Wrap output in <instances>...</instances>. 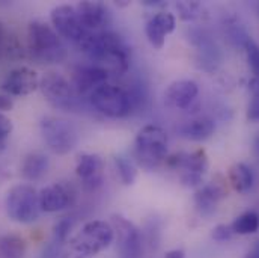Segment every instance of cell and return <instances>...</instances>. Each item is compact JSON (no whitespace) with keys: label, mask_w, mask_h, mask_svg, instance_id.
I'll return each mask as SVG.
<instances>
[{"label":"cell","mask_w":259,"mask_h":258,"mask_svg":"<svg viewBox=\"0 0 259 258\" xmlns=\"http://www.w3.org/2000/svg\"><path fill=\"white\" fill-rule=\"evenodd\" d=\"M84 55L109 71V74H125L130 68V47L115 32H89L78 43Z\"/></svg>","instance_id":"1"},{"label":"cell","mask_w":259,"mask_h":258,"mask_svg":"<svg viewBox=\"0 0 259 258\" xmlns=\"http://www.w3.org/2000/svg\"><path fill=\"white\" fill-rule=\"evenodd\" d=\"M29 52L39 64H61L66 58V47L53 26L44 21H32L27 29Z\"/></svg>","instance_id":"2"},{"label":"cell","mask_w":259,"mask_h":258,"mask_svg":"<svg viewBox=\"0 0 259 258\" xmlns=\"http://www.w3.org/2000/svg\"><path fill=\"white\" fill-rule=\"evenodd\" d=\"M134 160L146 171L157 169L167 159V134L158 126H145L134 140Z\"/></svg>","instance_id":"3"},{"label":"cell","mask_w":259,"mask_h":258,"mask_svg":"<svg viewBox=\"0 0 259 258\" xmlns=\"http://www.w3.org/2000/svg\"><path fill=\"white\" fill-rule=\"evenodd\" d=\"M115 240L113 227L106 220H91L71 240L72 249L81 257H92L107 249Z\"/></svg>","instance_id":"4"},{"label":"cell","mask_w":259,"mask_h":258,"mask_svg":"<svg viewBox=\"0 0 259 258\" xmlns=\"http://www.w3.org/2000/svg\"><path fill=\"white\" fill-rule=\"evenodd\" d=\"M8 216L18 224H32L39 219L42 210L39 192L30 185H17L6 195Z\"/></svg>","instance_id":"5"},{"label":"cell","mask_w":259,"mask_h":258,"mask_svg":"<svg viewBox=\"0 0 259 258\" xmlns=\"http://www.w3.org/2000/svg\"><path fill=\"white\" fill-rule=\"evenodd\" d=\"M89 101L100 114L109 118H124L134 107L130 91L110 83L98 88L89 97Z\"/></svg>","instance_id":"6"},{"label":"cell","mask_w":259,"mask_h":258,"mask_svg":"<svg viewBox=\"0 0 259 258\" xmlns=\"http://www.w3.org/2000/svg\"><path fill=\"white\" fill-rule=\"evenodd\" d=\"M39 127L46 145L55 154L64 156L77 146L78 131L71 121L58 117H44Z\"/></svg>","instance_id":"7"},{"label":"cell","mask_w":259,"mask_h":258,"mask_svg":"<svg viewBox=\"0 0 259 258\" xmlns=\"http://www.w3.org/2000/svg\"><path fill=\"white\" fill-rule=\"evenodd\" d=\"M39 89L46 100L56 109L72 112L78 107V95L71 82H68L62 74L46 72L39 79Z\"/></svg>","instance_id":"8"},{"label":"cell","mask_w":259,"mask_h":258,"mask_svg":"<svg viewBox=\"0 0 259 258\" xmlns=\"http://www.w3.org/2000/svg\"><path fill=\"white\" fill-rule=\"evenodd\" d=\"M166 165L175 171H180V180L186 188H196L202 183L203 175L208 171L209 162L205 150H196L192 153H178L166 159Z\"/></svg>","instance_id":"9"},{"label":"cell","mask_w":259,"mask_h":258,"mask_svg":"<svg viewBox=\"0 0 259 258\" xmlns=\"http://www.w3.org/2000/svg\"><path fill=\"white\" fill-rule=\"evenodd\" d=\"M110 225L115 231L121 258H142L143 245L139 228L121 214H113Z\"/></svg>","instance_id":"10"},{"label":"cell","mask_w":259,"mask_h":258,"mask_svg":"<svg viewBox=\"0 0 259 258\" xmlns=\"http://www.w3.org/2000/svg\"><path fill=\"white\" fill-rule=\"evenodd\" d=\"M50 18H52L53 29L58 32V35L68 41L78 44L88 33L81 24V20L77 14L75 6H69V5L56 6L52 11Z\"/></svg>","instance_id":"11"},{"label":"cell","mask_w":259,"mask_h":258,"mask_svg":"<svg viewBox=\"0 0 259 258\" xmlns=\"http://www.w3.org/2000/svg\"><path fill=\"white\" fill-rule=\"evenodd\" d=\"M77 198V191L71 183L61 181L46 186L39 192V205L46 213H58L69 208Z\"/></svg>","instance_id":"12"},{"label":"cell","mask_w":259,"mask_h":258,"mask_svg":"<svg viewBox=\"0 0 259 258\" xmlns=\"http://www.w3.org/2000/svg\"><path fill=\"white\" fill-rule=\"evenodd\" d=\"M39 88V77L35 69L29 66H18L11 69L2 82V89L11 97H23L35 92Z\"/></svg>","instance_id":"13"},{"label":"cell","mask_w":259,"mask_h":258,"mask_svg":"<svg viewBox=\"0 0 259 258\" xmlns=\"http://www.w3.org/2000/svg\"><path fill=\"white\" fill-rule=\"evenodd\" d=\"M109 80V71L98 66V65H83L78 66L74 71L72 76V86L77 92V95L81 97H91L98 88L106 85Z\"/></svg>","instance_id":"14"},{"label":"cell","mask_w":259,"mask_h":258,"mask_svg":"<svg viewBox=\"0 0 259 258\" xmlns=\"http://www.w3.org/2000/svg\"><path fill=\"white\" fill-rule=\"evenodd\" d=\"M75 9L88 33L103 32L110 23V12L107 6L101 2H80Z\"/></svg>","instance_id":"15"},{"label":"cell","mask_w":259,"mask_h":258,"mask_svg":"<svg viewBox=\"0 0 259 258\" xmlns=\"http://www.w3.org/2000/svg\"><path fill=\"white\" fill-rule=\"evenodd\" d=\"M75 174L86 191L98 189L103 183V159L98 154H81L75 165Z\"/></svg>","instance_id":"16"},{"label":"cell","mask_w":259,"mask_h":258,"mask_svg":"<svg viewBox=\"0 0 259 258\" xmlns=\"http://www.w3.org/2000/svg\"><path fill=\"white\" fill-rule=\"evenodd\" d=\"M175 17L170 12H158L152 18H149L145 26V33L151 46L158 50L163 49L166 36L175 30Z\"/></svg>","instance_id":"17"},{"label":"cell","mask_w":259,"mask_h":258,"mask_svg":"<svg viewBox=\"0 0 259 258\" xmlns=\"http://www.w3.org/2000/svg\"><path fill=\"white\" fill-rule=\"evenodd\" d=\"M199 94V86L193 80H177L164 92L166 103L175 109H187Z\"/></svg>","instance_id":"18"},{"label":"cell","mask_w":259,"mask_h":258,"mask_svg":"<svg viewBox=\"0 0 259 258\" xmlns=\"http://www.w3.org/2000/svg\"><path fill=\"white\" fill-rule=\"evenodd\" d=\"M190 36H192V43L197 47L200 66L206 71L215 69L217 65L220 64L222 55L215 43H212L211 36H208L203 30H193Z\"/></svg>","instance_id":"19"},{"label":"cell","mask_w":259,"mask_h":258,"mask_svg":"<svg viewBox=\"0 0 259 258\" xmlns=\"http://www.w3.org/2000/svg\"><path fill=\"white\" fill-rule=\"evenodd\" d=\"M226 196V189L222 183L212 181L205 186H202L196 194H194V204L196 208L202 216H211L219 202Z\"/></svg>","instance_id":"20"},{"label":"cell","mask_w":259,"mask_h":258,"mask_svg":"<svg viewBox=\"0 0 259 258\" xmlns=\"http://www.w3.org/2000/svg\"><path fill=\"white\" fill-rule=\"evenodd\" d=\"M50 168V160L44 153L35 151L24 157L21 165V175L27 181H38L41 180Z\"/></svg>","instance_id":"21"},{"label":"cell","mask_w":259,"mask_h":258,"mask_svg":"<svg viewBox=\"0 0 259 258\" xmlns=\"http://www.w3.org/2000/svg\"><path fill=\"white\" fill-rule=\"evenodd\" d=\"M214 130H215V124L211 118L200 117V118H196V120L183 124L178 131L183 137H186L189 140L202 142V140H206L208 137H211Z\"/></svg>","instance_id":"22"},{"label":"cell","mask_w":259,"mask_h":258,"mask_svg":"<svg viewBox=\"0 0 259 258\" xmlns=\"http://www.w3.org/2000/svg\"><path fill=\"white\" fill-rule=\"evenodd\" d=\"M228 178H229L232 189L238 194L250 192L255 183L252 169L244 163H234L228 171Z\"/></svg>","instance_id":"23"},{"label":"cell","mask_w":259,"mask_h":258,"mask_svg":"<svg viewBox=\"0 0 259 258\" xmlns=\"http://www.w3.org/2000/svg\"><path fill=\"white\" fill-rule=\"evenodd\" d=\"M23 56V46L0 21V58L18 59Z\"/></svg>","instance_id":"24"},{"label":"cell","mask_w":259,"mask_h":258,"mask_svg":"<svg viewBox=\"0 0 259 258\" xmlns=\"http://www.w3.org/2000/svg\"><path fill=\"white\" fill-rule=\"evenodd\" d=\"M0 258H26V242L17 234L0 237Z\"/></svg>","instance_id":"25"},{"label":"cell","mask_w":259,"mask_h":258,"mask_svg":"<svg viewBox=\"0 0 259 258\" xmlns=\"http://www.w3.org/2000/svg\"><path fill=\"white\" fill-rule=\"evenodd\" d=\"M231 227H232L234 234H240V236L255 234L259 230V214L253 210L244 211L243 214L235 217V220L231 224Z\"/></svg>","instance_id":"26"},{"label":"cell","mask_w":259,"mask_h":258,"mask_svg":"<svg viewBox=\"0 0 259 258\" xmlns=\"http://www.w3.org/2000/svg\"><path fill=\"white\" fill-rule=\"evenodd\" d=\"M115 166L119 174V178L124 186H131L136 181L137 177V169L133 163V160L125 156H116L115 157Z\"/></svg>","instance_id":"27"},{"label":"cell","mask_w":259,"mask_h":258,"mask_svg":"<svg viewBox=\"0 0 259 258\" xmlns=\"http://www.w3.org/2000/svg\"><path fill=\"white\" fill-rule=\"evenodd\" d=\"M249 91H250V103L247 106V120L252 123H259V79H252L249 82Z\"/></svg>","instance_id":"28"},{"label":"cell","mask_w":259,"mask_h":258,"mask_svg":"<svg viewBox=\"0 0 259 258\" xmlns=\"http://www.w3.org/2000/svg\"><path fill=\"white\" fill-rule=\"evenodd\" d=\"M177 9L184 21H193L196 18H200L203 14V6L199 2H180Z\"/></svg>","instance_id":"29"},{"label":"cell","mask_w":259,"mask_h":258,"mask_svg":"<svg viewBox=\"0 0 259 258\" xmlns=\"http://www.w3.org/2000/svg\"><path fill=\"white\" fill-rule=\"evenodd\" d=\"M244 49H246L249 66H250L252 72L255 74V79H259V46L252 38H249L247 43L244 44Z\"/></svg>","instance_id":"30"},{"label":"cell","mask_w":259,"mask_h":258,"mask_svg":"<svg viewBox=\"0 0 259 258\" xmlns=\"http://www.w3.org/2000/svg\"><path fill=\"white\" fill-rule=\"evenodd\" d=\"M74 227V219L72 217H64L59 222H56L55 228H53V236H55V243L62 245L66 242L71 230Z\"/></svg>","instance_id":"31"},{"label":"cell","mask_w":259,"mask_h":258,"mask_svg":"<svg viewBox=\"0 0 259 258\" xmlns=\"http://www.w3.org/2000/svg\"><path fill=\"white\" fill-rule=\"evenodd\" d=\"M232 236H234L232 227H231V225H226V224H220V225L214 227V228H212V233H211V237H212L215 242H226V240H229Z\"/></svg>","instance_id":"32"},{"label":"cell","mask_w":259,"mask_h":258,"mask_svg":"<svg viewBox=\"0 0 259 258\" xmlns=\"http://www.w3.org/2000/svg\"><path fill=\"white\" fill-rule=\"evenodd\" d=\"M12 131V121L0 112V139H5Z\"/></svg>","instance_id":"33"},{"label":"cell","mask_w":259,"mask_h":258,"mask_svg":"<svg viewBox=\"0 0 259 258\" xmlns=\"http://www.w3.org/2000/svg\"><path fill=\"white\" fill-rule=\"evenodd\" d=\"M14 107V100L8 94H0V112H8Z\"/></svg>","instance_id":"34"},{"label":"cell","mask_w":259,"mask_h":258,"mask_svg":"<svg viewBox=\"0 0 259 258\" xmlns=\"http://www.w3.org/2000/svg\"><path fill=\"white\" fill-rule=\"evenodd\" d=\"M164 258H186V252L183 249H172L166 254Z\"/></svg>","instance_id":"35"},{"label":"cell","mask_w":259,"mask_h":258,"mask_svg":"<svg viewBox=\"0 0 259 258\" xmlns=\"http://www.w3.org/2000/svg\"><path fill=\"white\" fill-rule=\"evenodd\" d=\"M145 6H151V8H155V6H164V2L163 0H145L142 2Z\"/></svg>","instance_id":"36"},{"label":"cell","mask_w":259,"mask_h":258,"mask_svg":"<svg viewBox=\"0 0 259 258\" xmlns=\"http://www.w3.org/2000/svg\"><path fill=\"white\" fill-rule=\"evenodd\" d=\"M246 258H259V242L258 245H255V248L249 252V255Z\"/></svg>","instance_id":"37"},{"label":"cell","mask_w":259,"mask_h":258,"mask_svg":"<svg viewBox=\"0 0 259 258\" xmlns=\"http://www.w3.org/2000/svg\"><path fill=\"white\" fill-rule=\"evenodd\" d=\"M253 150H255V154L259 157V133L256 134L255 140H253Z\"/></svg>","instance_id":"38"},{"label":"cell","mask_w":259,"mask_h":258,"mask_svg":"<svg viewBox=\"0 0 259 258\" xmlns=\"http://www.w3.org/2000/svg\"><path fill=\"white\" fill-rule=\"evenodd\" d=\"M5 145H6V143H5V139H0V151L5 150Z\"/></svg>","instance_id":"39"}]
</instances>
